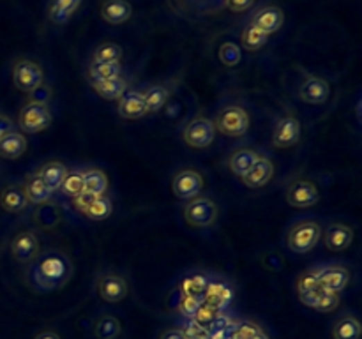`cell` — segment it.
I'll return each instance as SVG.
<instances>
[{"label":"cell","instance_id":"1","mask_svg":"<svg viewBox=\"0 0 362 339\" xmlns=\"http://www.w3.org/2000/svg\"><path fill=\"white\" fill-rule=\"evenodd\" d=\"M71 276H73L71 258L62 251L51 250L43 254H37V258L31 261L27 281L31 288L35 292L50 293L66 286Z\"/></svg>","mask_w":362,"mask_h":339},{"label":"cell","instance_id":"2","mask_svg":"<svg viewBox=\"0 0 362 339\" xmlns=\"http://www.w3.org/2000/svg\"><path fill=\"white\" fill-rule=\"evenodd\" d=\"M323 226L322 223L313 218H302L292 223L284 235L286 250L295 254H306L318 246L322 238Z\"/></svg>","mask_w":362,"mask_h":339},{"label":"cell","instance_id":"3","mask_svg":"<svg viewBox=\"0 0 362 339\" xmlns=\"http://www.w3.org/2000/svg\"><path fill=\"white\" fill-rule=\"evenodd\" d=\"M214 125L216 131H219V133L225 134V137L241 138L250 131L251 117L244 106L228 105L219 110Z\"/></svg>","mask_w":362,"mask_h":339},{"label":"cell","instance_id":"4","mask_svg":"<svg viewBox=\"0 0 362 339\" xmlns=\"http://www.w3.org/2000/svg\"><path fill=\"white\" fill-rule=\"evenodd\" d=\"M182 216L186 223L193 228H211L216 225L219 216V209L214 200L207 196H196L193 200H187L182 209Z\"/></svg>","mask_w":362,"mask_h":339},{"label":"cell","instance_id":"5","mask_svg":"<svg viewBox=\"0 0 362 339\" xmlns=\"http://www.w3.org/2000/svg\"><path fill=\"white\" fill-rule=\"evenodd\" d=\"M51 122H53V115L50 112V106L46 105V101H41V99L28 101L21 108L20 119H18L21 133L27 134L43 133L50 128Z\"/></svg>","mask_w":362,"mask_h":339},{"label":"cell","instance_id":"6","mask_svg":"<svg viewBox=\"0 0 362 339\" xmlns=\"http://www.w3.org/2000/svg\"><path fill=\"white\" fill-rule=\"evenodd\" d=\"M44 73L41 66L34 60L21 59L12 67V83L21 92H35L43 87Z\"/></svg>","mask_w":362,"mask_h":339},{"label":"cell","instance_id":"7","mask_svg":"<svg viewBox=\"0 0 362 339\" xmlns=\"http://www.w3.org/2000/svg\"><path fill=\"white\" fill-rule=\"evenodd\" d=\"M234 297L235 288L230 281L221 276H211L209 277V285H207L202 295V300L205 304L218 309V311H226L230 308Z\"/></svg>","mask_w":362,"mask_h":339},{"label":"cell","instance_id":"8","mask_svg":"<svg viewBox=\"0 0 362 339\" xmlns=\"http://www.w3.org/2000/svg\"><path fill=\"white\" fill-rule=\"evenodd\" d=\"M216 125L211 119L195 117L187 122L182 131V138L186 145L193 148H207L216 140Z\"/></svg>","mask_w":362,"mask_h":339},{"label":"cell","instance_id":"9","mask_svg":"<svg viewBox=\"0 0 362 339\" xmlns=\"http://www.w3.org/2000/svg\"><path fill=\"white\" fill-rule=\"evenodd\" d=\"M286 202L295 209H309L320 202L318 187L308 179H293L286 187Z\"/></svg>","mask_w":362,"mask_h":339},{"label":"cell","instance_id":"10","mask_svg":"<svg viewBox=\"0 0 362 339\" xmlns=\"http://www.w3.org/2000/svg\"><path fill=\"white\" fill-rule=\"evenodd\" d=\"M316 274H318V285L331 293H341L350 285L352 279L350 270L341 263H323L316 267Z\"/></svg>","mask_w":362,"mask_h":339},{"label":"cell","instance_id":"11","mask_svg":"<svg viewBox=\"0 0 362 339\" xmlns=\"http://www.w3.org/2000/svg\"><path fill=\"white\" fill-rule=\"evenodd\" d=\"M203 189L202 173L193 170V168H184L175 173L171 180V191L179 200H193L200 196Z\"/></svg>","mask_w":362,"mask_h":339},{"label":"cell","instance_id":"12","mask_svg":"<svg viewBox=\"0 0 362 339\" xmlns=\"http://www.w3.org/2000/svg\"><path fill=\"white\" fill-rule=\"evenodd\" d=\"M96 288H98V295L101 297L105 302L115 304V302H122L128 297V281L124 276L117 272H105L96 281Z\"/></svg>","mask_w":362,"mask_h":339},{"label":"cell","instance_id":"13","mask_svg":"<svg viewBox=\"0 0 362 339\" xmlns=\"http://www.w3.org/2000/svg\"><path fill=\"white\" fill-rule=\"evenodd\" d=\"M300 122L293 113H286L274 125L273 144L276 148H290L300 140Z\"/></svg>","mask_w":362,"mask_h":339},{"label":"cell","instance_id":"14","mask_svg":"<svg viewBox=\"0 0 362 339\" xmlns=\"http://www.w3.org/2000/svg\"><path fill=\"white\" fill-rule=\"evenodd\" d=\"M74 207L90 221H105L112 216V200L108 196H87L80 195L73 198Z\"/></svg>","mask_w":362,"mask_h":339},{"label":"cell","instance_id":"15","mask_svg":"<svg viewBox=\"0 0 362 339\" xmlns=\"http://www.w3.org/2000/svg\"><path fill=\"white\" fill-rule=\"evenodd\" d=\"M331 98V85L327 80L309 74L299 87V99L306 105H323Z\"/></svg>","mask_w":362,"mask_h":339},{"label":"cell","instance_id":"16","mask_svg":"<svg viewBox=\"0 0 362 339\" xmlns=\"http://www.w3.org/2000/svg\"><path fill=\"white\" fill-rule=\"evenodd\" d=\"M323 244L332 253H339L352 246L354 242V230L347 223H331V225L322 232Z\"/></svg>","mask_w":362,"mask_h":339},{"label":"cell","instance_id":"17","mask_svg":"<svg viewBox=\"0 0 362 339\" xmlns=\"http://www.w3.org/2000/svg\"><path fill=\"white\" fill-rule=\"evenodd\" d=\"M11 253L12 258L20 263H31L32 260H35L40 254V241L34 232L25 230L15 235L11 241Z\"/></svg>","mask_w":362,"mask_h":339},{"label":"cell","instance_id":"18","mask_svg":"<svg viewBox=\"0 0 362 339\" xmlns=\"http://www.w3.org/2000/svg\"><path fill=\"white\" fill-rule=\"evenodd\" d=\"M284 24V12L283 9L277 6H265V8L258 9L251 18L250 25L261 32L265 35H270L274 32L279 31Z\"/></svg>","mask_w":362,"mask_h":339},{"label":"cell","instance_id":"19","mask_svg":"<svg viewBox=\"0 0 362 339\" xmlns=\"http://www.w3.org/2000/svg\"><path fill=\"white\" fill-rule=\"evenodd\" d=\"M274 177V163L267 156H260L257 163L250 168V172L242 177V182L250 189H260L267 186Z\"/></svg>","mask_w":362,"mask_h":339},{"label":"cell","instance_id":"20","mask_svg":"<svg viewBox=\"0 0 362 339\" xmlns=\"http://www.w3.org/2000/svg\"><path fill=\"white\" fill-rule=\"evenodd\" d=\"M99 15L108 25H122L131 20L132 6L128 0H103Z\"/></svg>","mask_w":362,"mask_h":339},{"label":"cell","instance_id":"21","mask_svg":"<svg viewBox=\"0 0 362 339\" xmlns=\"http://www.w3.org/2000/svg\"><path fill=\"white\" fill-rule=\"evenodd\" d=\"M0 205L6 212L18 214L24 212L28 205L27 195H25L24 184H9L0 193Z\"/></svg>","mask_w":362,"mask_h":339},{"label":"cell","instance_id":"22","mask_svg":"<svg viewBox=\"0 0 362 339\" xmlns=\"http://www.w3.org/2000/svg\"><path fill=\"white\" fill-rule=\"evenodd\" d=\"M83 0H50L46 8L48 20L53 25H66L78 11Z\"/></svg>","mask_w":362,"mask_h":339},{"label":"cell","instance_id":"23","mask_svg":"<svg viewBox=\"0 0 362 339\" xmlns=\"http://www.w3.org/2000/svg\"><path fill=\"white\" fill-rule=\"evenodd\" d=\"M119 115L126 121H137L147 115L144 92H128L119 101Z\"/></svg>","mask_w":362,"mask_h":339},{"label":"cell","instance_id":"24","mask_svg":"<svg viewBox=\"0 0 362 339\" xmlns=\"http://www.w3.org/2000/svg\"><path fill=\"white\" fill-rule=\"evenodd\" d=\"M83 175V195L105 196L108 191V175L99 168H87L82 170Z\"/></svg>","mask_w":362,"mask_h":339},{"label":"cell","instance_id":"25","mask_svg":"<svg viewBox=\"0 0 362 339\" xmlns=\"http://www.w3.org/2000/svg\"><path fill=\"white\" fill-rule=\"evenodd\" d=\"M27 138L20 131H9L0 138V157L4 159H18L27 153Z\"/></svg>","mask_w":362,"mask_h":339},{"label":"cell","instance_id":"26","mask_svg":"<svg viewBox=\"0 0 362 339\" xmlns=\"http://www.w3.org/2000/svg\"><path fill=\"white\" fill-rule=\"evenodd\" d=\"M261 154H258L257 150L253 148H248V147H242L234 150L228 159V168H230V172L237 177H244L245 173L250 172V168L257 163V159L260 157Z\"/></svg>","mask_w":362,"mask_h":339},{"label":"cell","instance_id":"27","mask_svg":"<svg viewBox=\"0 0 362 339\" xmlns=\"http://www.w3.org/2000/svg\"><path fill=\"white\" fill-rule=\"evenodd\" d=\"M25 195H27L28 203H34V205H44V203L50 202L51 191L48 189L46 184L43 182V179L40 177V173H28L27 179H25Z\"/></svg>","mask_w":362,"mask_h":339},{"label":"cell","instance_id":"28","mask_svg":"<svg viewBox=\"0 0 362 339\" xmlns=\"http://www.w3.org/2000/svg\"><path fill=\"white\" fill-rule=\"evenodd\" d=\"M67 172H69V168L64 163H60V161H48V163H44L43 166L37 170L40 177L43 179V182L46 184L51 193L60 189L62 180L66 179Z\"/></svg>","mask_w":362,"mask_h":339},{"label":"cell","instance_id":"29","mask_svg":"<svg viewBox=\"0 0 362 339\" xmlns=\"http://www.w3.org/2000/svg\"><path fill=\"white\" fill-rule=\"evenodd\" d=\"M209 277L211 274L205 270H191L182 277L179 285L180 295H191V297H202L205 292L207 285H209Z\"/></svg>","mask_w":362,"mask_h":339},{"label":"cell","instance_id":"30","mask_svg":"<svg viewBox=\"0 0 362 339\" xmlns=\"http://www.w3.org/2000/svg\"><path fill=\"white\" fill-rule=\"evenodd\" d=\"M90 85L103 99H108V101L121 99L128 89V82L122 76L112 80H90Z\"/></svg>","mask_w":362,"mask_h":339},{"label":"cell","instance_id":"31","mask_svg":"<svg viewBox=\"0 0 362 339\" xmlns=\"http://www.w3.org/2000/svg\"><path fill=\"white\" fill-rule=\"evenodd\" d=\"M361 322L354 315H343L332 324V339H359L361 338Z\"/></svg>","mask_w":362,"mask_h":339},{"label":"cell","instance_id":"32","mask_svg":"<svg viewBox=\"0 0 362 339\" xmlns=\"http://www.w3.org/2000/svg\"><path fill=\"white\" fill-rule=\"evenodd\" d=\"M170 96H171V85H168V83H157V85L148 87V89L144 92L147 113L160 112V110L168 103Z\"/></svg>","mask_w":362,"mask_h":339},{"label":"cell","instance_id":"33","mask_svg":"<svg viewBox=\"0 0 362 339\" xmlns=\"http://www.w3.org/2000/svg\"><path fill=\"white\" fill-rule=\"evenodd\" d=\"M121 334L122 325L117 316L103 315L94 324V336H96V339H117Z\"/></svg>","mask_w":362,"mask_h":339},{"label":"cell","instance_id":"34","mask_svg":"<svg viewBox=\"0 0 362 339\" xmlns=\"http://www.w3.org/2000/svg\"><path fill=\"white\" fill-rule=\"evenodd\" d=\"M122 76L121 62H90L89 78L90 80H112Z\"/></svg>","mask_w":362,"mask_h":339},{"label":"cell","instance_id":"35","mask_svg":"<svg viewBox=\"0 0 362 339\" xmlns=\"http://www.w3.org/2000/svg\"><path fill=\"white\" fill-rule=\"evenodd\" d=\"M124 50L117 43H101L92 53V62H121Z\"/></svg>","mask_w":362,"mask_h":339},{"label":"cell","instance_id":"36","mask_svg":"<svg viewBox=\"0 0 362 339\" xmlns=\"http://www.w3.org/2000/svg\"><path fill=\"white\" fill-rule=\"evenodd\" d=\"M269 41V35L261 34L258 28H255L253 25H248V27L242 31L241 34V44L244 50L248 51H258L267 44Z\"/></svg>","mask_w":362,"mask_h":339},{"label":"cell","instance_id":"37","mask_svg":"<svg viewBox=\"0 0 362 339\" xmlns=\"http://www.w3.org/2000/svg\"><path fill=\"white\" fill-rule=\"evenodd\" d=\"M60 191L69 198H76V196L83 195V175L82 170H69L66 179L62 180Z\"/></svg>","mask_w":362,"mask_h":339},{"label":"cell","instance_id":"38","mask_svg":"<svg viewBox=\"0 0 362 339\" xmlns=\"http://www.w3.org/2000/svg\"><path fill=\"white\" fill-rule=\"evenodd\" d=\"M218 55H219V60H221L226 67L239 66L242 60L241 46L235 43H230V41H228V43H223L221 46H219Z\"/></svg>","mask_w":362,"mask_h":339},{"label":"cell","instance_id":"39","mask_svg":"<svg viewBox=\"0 0 362 339\" xmlns=\"http://www.w3.org/2000/svg\"><path fill=\"white\" fill-rule=\"evenodd\" d=\"M260 325H257L255 322H235L230 329H228V339H251L258 331H260Z\"/></svg>","mask_w":362,"mask_h":339},{"label":"cell","instance_id":"40","mask_svg":"<svg viewBox=\"0 0 362 339\" xmlns=\"http://www.w3.org/2000/svg\"><path fill=\"white\" fill-rule=\"evenodd\" d=\"M179 329L182 331L184 338L186 339H209L211 338V331L203 325H200L195 320H184L182 324L179 325Z\"/></svg>","mask_w":362,"mask_h":339},{"label":"cell","instance_id":"41","mask_svg":"<svg viewBox=\"0 0 362 339\" xmlns=\"http://www.w3.org/2000/svg\"><path fill=\"white\" fill-rule=\"evenodd\" d=\"M200 304H202V297L180 295L179 302H177V311L182 315L184 320H191L195 313L198 311Z\"/></svg>","mask_w":362,"mask_h":339},{"label":"cell","instance_id":"42","mask_svg":"<svg viewBox=\"0 0 362 339\" xmlns=\"http://www.w3.org/2000/svg\"><path fill=\"white\" fill-rule=\"evenodd\" d=\"M219 313H223V311H218V309L212 308V306H209V304H205V302L202 300V304H200L198 311L195 313V316H193L191 320H195V322H198L200 325H203V327H207L209 331H211V325L214 324L216 318L219 316Z\"/></svg>","mask_w":362,"mask_h":339},{"label":"cell","instance_id":"43","mask_svg":"<svg viewBox=\"0 0 362 339\" xmlns=\"http://www.w3.org/2000/svg\"><path fill=\"white\" fill-rule=\"evenodd\" d=\"M318 285V274H316V267H311L308 269L306 272L300 274L297 277V283H295V290L297 293H302V292H308V290L316 288Z\"/></svg>","mask_w":362,"mask_h":339},{"label":"cell","instance_id":"44","mask_svg":"<svg viewBox=\"0 0 362 339\" xmlns=\"http://www.w3.org/2000/svg\"><path fill=\"white\" fill-rule=\"evenodd\" d=\"M297 295H299V300H300V302H302L304 306H308V308L316 309V306L320 304V300H322V297L325 295V290H323L322 286H316V288L308 290V292L297 293Z\"/></svg>","mask_w":362,"mask_h":339},{"label":"cell","instance_id":"45","mask_svg":"<svg viewBox=\"0 0 362 339\" xmlns=\"http://www.w3.org/2000/svg\"><path fill=\"white\" fill-rule=\"evenodd\" d=\"M338 306H339V293L325 292V295H323L322 300H320V304L316 306V311L331 313V311H336Z\"/></svg>","mask_w":362,"mask_h":339},{"label":"cell","instance_id":"46","mask_svg":"<svg viewBox=\"0 0 362 339\" xmlns=\"http://www.w3.org/2000/svg\"><path fill=\"white\" fill-rule=\"evenodd\" d=\"M261 263H264V266L267 267L269 270H273V272L283 270V267H284L283 257H281V254H277V253L264 254V260H261Z\"/></svg>","mask_w":362,"mask_h":339},{"label":"cell","instance_id":"47","mask_svg":"<svg viewBox=\"0 0 362 339\" xmlns=\"http://www.w3.org/2000/svg\"><path fill=\"white\" fill-rule=\"evenodd\" d=\"M257 4V0H225V6L228 11L232 12H245L250 11L253 6Z\"/></svg>","mask_w":362,"mask_h":339},{"label":"cell","instance_id":"48","mask_svg":"<svg viewBox=\"0 0 362 339\" xmlns=\"http://www.w3.org/2000/svg\"><path fill=\"white\" fill-rule=\"evenodd\" d=\"M160 339H186V338H184L182 331H180L179 327H171V329H166V331L161 332Z\"/></svg>","mask_w":362,"mask_h":339},{"label":"cell","instance_id":"49","mask_svg":"<svg viewBox=\"0 0 362 339\" xmlns=\"http://www.w3.org/2000/svg\"><path fill=\"white\" fill-rule=\"evenodd\" d=\"M9 131H12L11 119L6 117V115H2V113H0V138L6 137V134H8Z\"/></svg>","mask_w":362,"mask_h":339},{"label":"cell","instance_id":"50","mask_svg":"<svg viewBox=\"0 0 362 339\" xmlns=\"http://www.w3.org/2000/svg\"><path fill=\"white\" fill-rule=\"evenodd\" d=\"M34 339H60V336L57 334L55 331H43V332H40V334L35 336Z\"/></svg>","mask_w":362,"mask_h":339},{"label":"cell","instance_id":"51","mask_svg":"<svg viewBox=\"0 0 362 339\" xmlns=\"http://www.w3.org/2000/svg\"><path fill=\"white\" fill-rule=\"evenodd\" d=\"M251 339H269V336L265 334V332H264V329H260V331H258L257 334H255L253 338H251Z\"/></svg>","mask_w":362,"mask_h":339}]
</instances>
